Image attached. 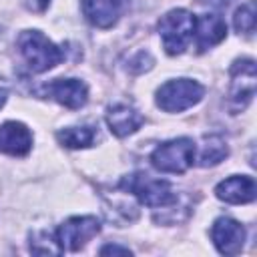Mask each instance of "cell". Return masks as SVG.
<instances>
[{"instance_id": "obj_14", "label": "cell", "mask_w": 257, "mask_h": 257, "mask_svg": "<svg viewBox=\"0 0 257 257\" xmlns=\"http://www.w3.org/2000/svg\"><path fill=\"white\" fill-rule=\"evenodd\" d=\"M227 36V24L219 14H203L195 24V38L199 52L217 46Z\"/></svg>"}, {"instance_id": "obj_6", "label": "cell", "mask_w": 257, "mask_h": 257, "mask_svg": "<svg viewBox=\"0 0 257 257\" xmlns=\"http://www.w3.org/2000/svg\"><path fill=\"white\" fill-rule=\"evenodd\" d=\"M231 88H229V106L235 112L247 108V104L255 96V82H257V68L253 58H237L231 64Z\"/></svg>"}, {"instance_id": "obj_10", "label": "cell", "mask_w": 257, "mask_h": 257, "mask_svg": "<svg viewBox=\"0 0 257 257\" xmlns=\"http://www.w3.org/2000/svg\"><path fill=\"white\" fill-rule=\"evenodd\" d=\"M215 195H217V199H221L225 203L245 205L255 199L257 185H255L253 177H249V175H233L215 187Z\"/></svg>"}, {"instance_id": "obj_5", "label": "cell", "mask_w": 257, "mask_h": 257, "mask_svg": "<svg viewBox=\"0 0 257 257\" xmlns=\"http://www.w3.org/2000/svg\"><path fill=\"white\" fill-rule=\"evenodd\" d=\"M205 94V86L193 78H175L157 90V106L165 112H183L195 106Z\"/></svg>"}, {"instance_id": "obj_17", "label": "cell", "mask_w": 257, "mask_h": 257, "mask_svg": "<svg viewBox=\"0 0 257 257\" xmlns=\"http://www.w3.org/2000/svg\"><path fill=\"white\" fill-rule=\"evenodd\" d=\"M233 26L239 34H251L255 30V0H247L235 10Z\"/></svg>"}, {"instance_id": "obj_15", "label": "cell", "mask_w": 257, "mask_h": 257, "mask_svg": "<svg viewBox=\"0 0 257 257\" xmlns=\"http://www.w3.org/2000/svg\"><path fill=\"white\" fill-rule=\"evenodd\" d=\"M96 126L94 124H80V126H66L56 133V141L66 149H88L96 141Z\"/></svg>"}, {"instance_id": "obj_11", "label": "cell", "mask_w": 257, "mask_h": 257, "mask_svg": "<svg viewBox=\"0 0 257 257\" xmlns=\"http://www.w3.org/2000/svg\"><path fill=\"white\" fill-rule=\"evenodd\" d=\"M32 149V133L24 122L6 120L0 124V151L12 157H24Z\"/></svg>"}, {"instance_id": "obj_16", "label": "cell", "mask_w": 257, "mask_h": 257, "mask_svg": "<svg viewBox=\"0 0 257 257\" xmlns=\"http://www.w3.org/2000/svg\"><path fill=\"white\" fill-rule=\"evenodd\" d=\"M227 155H229V147H227V143L219 135L205 137V143H203L201 155H199V165L201 167H215Z\"/></svg>"}, {"instance_id": "obj_21", "label": "cell", "mask_w": 257, "mask_h": 257, "mask_svg": "<svg viewBox=\"0 0 257 257\" xmlns=\"http://www.w3.org/2000/svg\"><path fill=\"white\" fill-rule=\"evenodd\" d=\"M6 98H8V90L0 86V108L4 106V102H6Z\"/></svg>"}, {"instance_id": "obj_18", "label": "cell", "mask_w": 257, "mask_h": 257, "mask_svg": "<svg viewBox=\"0 0 257 257\" xmlns=\"http://www.w3.org/2000/svg\"><path fill=\"white\" fill-rule=\"evenodd\" d=\"M30 251L36 255H60L62 249L54 235H48L46 231H38L30 235Z\"/></svg>"}, {"instance_id": "obj_9", "label": "cell", "mask_w": 257, "mask_h": 257, "mask_svg": "<svg viewBox=\"0 0 257 257\" xmlns=\"http://www.w3.org/2000/svg\"><path fill=\"white\" fill-rule=\"evenodd\" d=\"M245 227L231 219V217H219L213 221V227H211V239H213V245L217 247V251L221 255H237L241 253L243 245H245Z\"/></svg>"}, {"instance_id": "obj_2", "label": "cell", "mask_w": 257, "mask_h": 257, "mask_svg": "<svg viewBox=\"0 0 257 257\" xmlns=\"http://www.w3.org/2000/svg\"><path fill=\"white\" fill-rule=\"evenodd\" d=\"M195 24H197V16L185 8H175L169 10L165 16H161L157 28L165 52L171 56L183 54L189 48L191 40L195 38Z\"/></svg>"}, {"instance_id": "obj_19", "label": "cell", "mask_w": 257, "mask_h": 257, "mask_svg": "<svg viewBox=\"0 0 257 257\" xmlns=\"http://www.w3.org/2000/svg\"><path fill=\"white\" fill-rule=\"evenodd\" d=\"M100 255H131L133 251L128 249V247H122V245H104V247H100V251H98Z\"/></svg>"}, {"instance_id": "obj_7", "label": "cell", "mask_w": 257, "mask_h": 257, "mask_svg": "<svg viewBox=\"0 0 257 257\" xmlns=\"http://www.w3.org/2000/svg\"><path fill=\"white\" fill-rule=\"evenodd\" d=\"M100 231V221L94 215L70 217L58 225L54 237L62 251H80Z\"/></svg>"}, {"instance_id": "obj_20", "label": "cell", "mask_w": 257, "mask_h": 257, "mask_svg": "<svg viewBox=\"0 0 257 257\" xmlns=\"http://www.w3.org/2000/svg\"><path fill=\"white\" fill-rule=\"evenodd\" d=\"M199 4H203V6H211V8H225V6H229L233 0H197Z\"/></svg>"}, {"instance_id": "obj_1", "label": "cell", "mask_w": 257, "mask_h": 257, "mask_svg": "<svg viewBox=\"0 0 257 257\" xmlns=\"http://www.w3.org/2000/svg\"><path fill=\"white\" fill-rule=\"evenodd\" d=\"M18 50L28 64V68L36 74L46 72L60 64L64 60V50L56 46L48 36H44L40 30H24L20 32L18 40Z\"/></svg>"}, {"instance_id": "obj_13", "label": "cell", "mask_w": 257, "mask_h": 257, "mask_svg": "<svg viewBox=\"0 0 257 257\" xmlns=\"http://www.w3.org/2000/svg\"><path fill=\"white\" fill-rule=\"evenodd\" d=\"M143 122H145V116L128 104H114L106 110V124L110 133L118 139L137 133L143 126Z\"/></svg>"}, {"instance_id": "obj_8", "label": "cell", "mask_w": 257, "mask_h": 257, "mask_svg": "<svg viewBox=\"0 0 257 257\" xmlns=\"http://www.w3.org/2000/svg\"><path fill=\"white\" fill-rule=\"evenodd\" d=\"M40 96L50 98L70 110L82 108L88 100V86L78 78H54L40 86Z\"/></svg>"}, {"instance_id": "obj_4", "label": "cell", "mask_w": 257, "mask_h": 257, "mask_svg": "<svg viewBox=\"0 0 257 257\" xmlns=\"http://www.w3.org/2000/svg\"><path fill=\"white\" fill-rule=\"evenodd\" d=\"M195 143L189 137H179L161 143L151 153V165L161 173L183 175L195 163Z\"/></svg>"}, {"instance_id": "obj_3", "label": "cell", "mask_w": 257, "mask_h": 257, "mask_svg": "<svg viewBox=\"0 0 257 257\" xmlns=\"http://www.w3.org/2000/svg\"><path fill=\"white\" fill-rule=\"evenodd\" d=\"M118 187L135 195L143 205L151 209L173 207L177 203V193L173 191L171 183L165 179H155L147 173H133V175L122 177Z\"/></svg>"}, {"instance_id": "obj_12", "label": "cell", "mask_w": 257, "mask_h": 257, "mask_svg": "<svg viewBox=\"0 0 257 257\" xmlns=\"http://www.w3.org/2000/svg\"><path fill=\"white\" fill-rule=\"evenodd\" d=\"M84 18L96 28H110L116 24L122 0H80Z\"/></svg>"}]
</instances>
